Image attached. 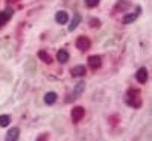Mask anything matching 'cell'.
Returning <instances> with one entry per match:
<instances>
[{
	"instance_id": "obj_1",
	"label": "cell",
	"mask_w": 152,
	"mask_h": 141,
	"mask_svg": "<svg viewBox=\"0 0 152 141\" xmlns=\"http://www.w3.org/2000/svg\"><path fill=\"white\" fill-rule=\"evenodd\" d=\"M125 103L132 108H140L142 106V97H140V89L137 88H129L125 94Z\"/></svg>"
},
{
	"instance_id": "obj_2",
	"label": "cell",
	"mask_w": 152,
	"mask_h": 141,
	"mask_svg": "<svg viewBox=\"0 0 152 141\" xmlns=\"http://www.w3.org/2000/svg\"><path fill=\"white\" fill-rule=\"evenodd\" d=\"M84 88H85V84H84V82H79L78 85H76V86H75V89H73V91L67 96V99H66L67 103H72V102H73L75 99H78V97L84 93Z\"/></svg>"
},
{
	"instance_id": "obj_3",
	"label": "cell",
	"mask_w": 152,
	"mask_h": 141,
	"mask_svg": "<svg viewBox=\"0 0 152 141\" xmlns=\"http://www.w3.org/2000/svg\"><path fill=\"white\" fill-rule=\"evenodd\" d=\"M84 115H85V109H84L82 106H76V108L72 109V120H73L75 123L81 121V120L84 118Z\"/></svg>"
},
{
	"instance_id": "obj_4",
	"label": "cell",
	"mask_w": 152,
	"mask_h": 141,
	"mask_svg": "<svg viewBox=\"0 0 152 141\" xmlns=\"http://www.w3.org/2000/svg\"><path fill=\"white\" fill-rule=\"evenodd\" d=\"M76 46H78V49H79V50L85 52V50H88V49H90L91 43H90V40H88L87 36H79L78 40H76Z\"/></svg>"
},
{
	"instance_id": "obj_5",
	"label": "cell",
	"mask_w": 152,
	"mask_h": 141,
	"mask_svg": "<svg viewBox=\"0 0 152 141\" xmlns=\"http://www.w3.org/2000/svg\"><path fill=\"white\" fill-rule=\"evenodd\" d=\"M100 65H102V58L97 56V55H93L88 58V67H90L91 70H97Z\"/></svg>"
},
{
	"instance_id": "obj_6",
	"label": "cell",
	"mask_w": 152,
	"mask_h": 141,
	"mask_svg": "<svg viewBox=\"0 0 152 141\" xmlns=\"http://www.w3.org/2000/svg\"><path fill=\"white\" fill-rule=\"evenodd\" d=\"M11 17H12V9H11V8H6L5 11L0 12V28L5 26V24L9 21Z\"/></svg>"
},
{
	"instance_id": "obj_7",
	"label": "cell",
	"mask_w": 152,
	"mask_h": 141,
	"mask_svg": "<svg viewBox=\"0 0 152 141\" xmlns=\"http://www.w3.org/2000/svg\"><path fill=\"white\" fill-rule=\"evenodd\" d=\"M148 70L145 68V67H142V68H138L137 70V73H135V79L140 82V84H146V81H148Z\"/></svg>"
},
{
	"instance_id": "obj_8",
	"label": "cell",
	"mask_w": 152,
	"mask_h": 141,
	"mask_svg": "<svg viewBox=\"0 0 152 141\" xmlns=\"http://www.w3.org/2000/svg\"><path fill=\"white\" fill-rule=\"evenodd\" d=\"M18 137H20V129L18 127H12V129H9V132L6 134L5 141H17Z\"/></svg>"
},
{
	"instance_id": "obj_9",
	"label": "cell",
	"mask_w": 152,
	"mask_h": 141,
	"mask_svg": "<svg viewBox=\"0 0 152 141\" xmlns=\"http://www.w3.org/2000/svg\"><path fill=\"white\" fill-rule=\"evenodd\" d=\"M140 11H142V8H137V11H135V12H132V14H128V15H125V17H123V24H129V23H132L134 20H137V17L140 15Z\"/></svg>"
},
{
	"instance_id": "obj_10",
	"label": "cell",
	"mask_w": 152,
	"mask_h": 141,
	"mask_svg": "<svg viewBox=\"0 0 152 141\" xmlns=\"http://www.w3.org/2000/svg\"><path fill=\"white\" fill-rule=\"evenodd\" d=\"M55 20H56L59 24H66V23L69 21V14H67V12H64V11H59V12H56Z\"/></svg>"
},
{
	"instance_id": "obj_11",
	"label": "cell",
	"mask_w": 152,
	"mask_h": 141,
	"mask_svg": "<svg viewBox=\"0 0 152 141\" xmlns=\"http://www.w3.org/2000/svg\"><path fill=\"white\" fill-rule=\"evenodd\" d=\"M56 99H58V94L53 93V91H50V93H47L44 96V102H46L47 105H53L55 102H56Z\"/></svg>"
},
{
	"instance_id": "obj_12",
	"label": "cell",
	"mask_w": 152,
	"mask_h": 141,
	"mask_svg": "<svg viewBox=\"0 0 152 141\" xmlns=\"http://www.w3.org/2000/svg\"><path fill=\"white\" fill-rule=\"evenodd\" d=\"M69 58H70V55H69V52H66V50H59V52L56 53V59L61 64H66L69 61Z\"/></svg>"
},
{
	"instance_id": "obj_13",
	"label": "cell",
	"mask_w": 152,
	"mask_h": 141,
	"mask_svg": "<svg viewBox=\"0 0 152 141\" xmlns=\"http://www.w3.org/2000/svg\"><path fill=\"white\" fill-rule=\"evenodd\" d=\"M87 73V70H85V67L84 65H76V67H73L72 68V76H84Z\"/></svg>"
},
{
	"instance_id": "obj_14",
	"label": "cell",
	"mask_w": 152,
	"mask_h": 141,
	"mask_svg": "<svg viewBox=\"0 0 152 141\" xmlns=\"http://www.w3.org/2000/svg\"><path fill=\"white\" fill-rule=\"evenodd\" d=\"M81 20H82V17H81L79 14H75V17H73L72 23H70V26H69V31H75L76 28L79 26V23H81Z\"/></svg>"
},
{
	"instance_id": "obj_15",
	"label": "cell",
	"mask_w": 152,
	"mask_h": 141,
	"mask_svg": "<svg viewBox=\"0 0 152 141\" xmlns=\"http://www.w3.org/2000/svg\"><path fill=\"white\" fill-rule=\"evenodd\" d=\"M126 8H129V2H126V0H119V2H117V5L114 6V12L125 11Z\"/></svg>"
},
{
	"instance_id": "obj_16",
	"label": "cell",
	"mask_w": 152,
	"mask_h": 141,
	"mask_svg": "<svg viewBox=\"0 0 152 141\" xmlns=\"http://www.w3.org/2000/svg\"><path fill=\"white\" fill-rule=\"evenodd\" d=\"M38 58H40L41 61H44L46 64H50L52 62V56H50L46 50H40V52H38Z\"/></svg>"
},
{
	"instance_id": "obj_17",
	"label": "cell",
	"mask_w": 152,
	"mask_h": 141,
	"mask_svg": "<svg viewBox=\"0 0 152 141\" xmlns=\"http://www.w3.org/2000/svg\"><path fill=\"white\" fill-rule=\"evenodd\" d=\"M9 123H11V117H9V115H0V126L6 127Z\"/></svg>"
},
{
	"instance_id": "obj_18",
	"label": "cell",
	"mask_w": 152,
	"mask_h": 141,
	"mask_svg": "<svg viewBox=\"0 0 152 141\" xmlns=\"http://www.w3.org/2000/svg\"><path fill=\"white\" fill-rule=\"evenodd\" d=\"M85 5L88 8H96L99 5V0H85Z\"/></svg>"
},
{
	"instance_id": "obj_19",
	"label": "cell",
	"mask_w": 152,
	"mask_h": 141,
	"mask_svg": "<svg viewBox=\"0 0 152 141\" xmlns=\"http://www.w3.org/2000/svg\"><path fill=\"white\" fill-rule=\"evenodd\" d=\"M90 23H91V28H97L99 24H100V21H99L97 18H91V21H90Z\"/></svg>"
},
{
	"instance_id": "obj_20",
	"label": "cell",
	"mask_w": 152,
	"mask_h": 141,
	"mask_svg": "<svg viewBox=\"0 0 152 141\" xmlns=\"http://www.w3.org/2000/svg\"><path fill=\"white\" fill-rule=\"evenodd\" d=\"M37 141H47V134H43L41 137H38Z\"/></svg>"
},
{
	"instance_id": "obj_21",
	"label": "cell",
	"mask_w": 152,
	"mask_h": 141,
	"mask_svg": "<svg viewBox=\"0 0 152 141\" xmlns=\"http://www.w3.org/2000/svg\"><path fill=\"white\" fill-rule=\"evenodd\" d=\"M8 2H18V0H8Z\"/></svg>"
}]
</instances>
